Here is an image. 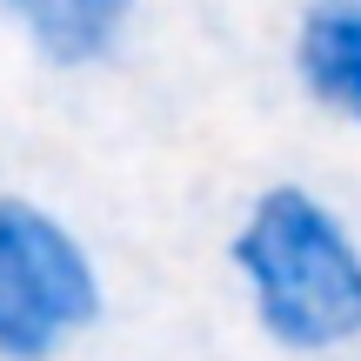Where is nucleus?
I'll list each match as a JSON object with an SVG mask.
<instances>
[{
  "instance_id": "1",
  "label": "nucleus",
  "mask_w": 361,
  "mask_h": 361,
  "mask_svg": "<svg viewBox=\"0 0 361 361\" xmlns=\"http://www.w3.org/2000/svg\"><path fill=\"white\" fill-rule=\"evenodd\" d=\"M221 261L247 328L274 355L328 361L361 348V228L314 180H261L234 214Z\"/></svg>"
},
{
  "instance_id": "2",
  "label": "nucleus",
  "mask_w": 361,
  "mask_h": 361,
  "mask_svg": "<svg viewBox=\"0 0 361 361\" xmlns=\"http://www.w3.org/2000/svg\"><path fill=\"white\" fill-rule=\"evenodd\" d=\"M107 322L94 241L40 194L0 188V361H67Z\"/></svg>"
},
{
  "instance_id": "3",
  "label": "nucleus",
  "mask_w": 361,
  "mask_h": 361,
  "mask_svg": "<svg viewBox=\"0 0 361 361\" xmlns=\"http://www.w3.org/2000/svg\"><path fill=\"white\" fill-rule=\"evenodd\" d=\"M147 0H0V27L20 40L34 67L61 80L101 74L128 54Z\"/></svg>"
},
{
  "instance_id": "4",
  "label": "nucleus",
  "mask_w": 361,
  "mask_h": 361,
  "mask_svg": "<svg viewBox=\"0 0 361 361\" xmlns=\"http://www.w3.org/2000/svg\"><path fill=\"white\" fill-rule=\"evenodd\" d=\"M288 80L322 121L361 134V0H301L288 20Z\"/></svg>"
}]
</instances>
